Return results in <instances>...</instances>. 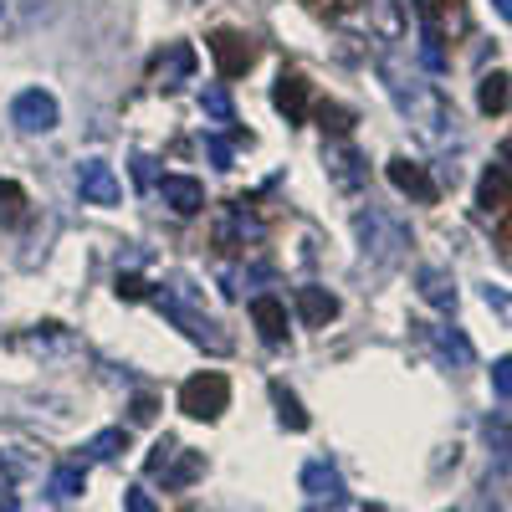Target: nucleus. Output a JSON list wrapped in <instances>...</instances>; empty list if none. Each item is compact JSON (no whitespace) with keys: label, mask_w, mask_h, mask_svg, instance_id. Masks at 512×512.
<instances>
[{"label":"nucleus","mask_w":512,"mask_h":512,"mask_svg":"<svg viewBox=\"0 0 512 512\" xmlns=\"http://www.w3.org/2000/svg\"><path fill=\"white\" fill-rule=\"evenodd\" d=\"M364 512H384V507H379V502H374V507H364Z\"/></svg>","instance_id":"36"},{"label":"nucleus","mask_w":512,"mask_h":512,"mask_svg":"<svg viewBox=\"0 0 512 512\" xmlns=\"http://www.w3.org/2000/svg\"><path fill=\"white\" fill-rule=\"evenodd\" d=\"M226 405H231V379L221 369H205V374L180 384V410L190 420H221Z\"/></svg>","instance_id":"4"},{"label":"nucleus","mask_w":512,"mask_h":512,"mask_svg":"<svg viewBox=\"0 0 512 512\" xmlns=\"http://www.w3.org/2000/svg\"><path fill=\"white\" fill-rule=\"evenodd\" d=\"M159 200L175 210V216H200L205 210V185L190 180V175H164L159 180Z\"/></svg>","instance_id":"9"},{"label":"nucleus","mask_w":512,"mask_h":512,"mask_svg":"<svg viewBox=\"0 0 512 512\" xmlns=\"http://www.w3.org/2000/svg\"><path fill=\"white\" fill-rule=\"evenodd\" d=\"M205 47H210V57H216V72H221V77H241V72L256 62V47H251L241 31H216Z\"/></svg>","instance_id":"6"},{"label":"nucleus","mask_w":512,"mask_h":512,"mask_svg":"<svg viewBox=\"0 0 512 512\" xmlns=\"http://www.w3.org/2000/svg\"><path fill=\"white\" fill-rule=\"evenodd\" d=\"M502 195H507V175H502V169H487V175H482V190H477V205L492 210Z\"/></svg>","instance_id":"25"},{"label":"nucleus","mask_w":512,"mask_h":512,"mask_svg":"<svg viewBox=\"0 0 512 512\" xmlns=\"http://www.w3.org/2000/svg\"><path fill=\"white\" fill-rule=\"evenodd\" d=\"M502 241H507V246H512V216H507V221H502Z\"/></svg>","instance_id":"35"},{"label":"nucleus","mask_w":512,"mask_h":512,"mask_svg":"<svg viewBox=\"0 0 512 512\" xmlns=\"http://www.w3.org/2000/svg\"><path fill=\"white\" fill-rule=\"evenodd\" d=\"M251 323H256V333H262L267 344H282V338H287V303L272 297V292L251 297Z\"/></svg>","instance_id":"13"},{"label":"nucleus","mask_w":512,"mask_h":512,"mask_svg":"<svg viewBox=\"0 0 512 512\" xmlns=\"http://www.w3.org/2000/svg\"><path fill=\"white\" fill-rule=\"evenodd\" d=\"M77 190H82V200H88V205H118L123 200V185L113 175V164H103V159H88V164L77 169Z\"/></svg>","instance_id":"7"},{"label":"nucleus","mask_w":512,"mask_h":512,"mask_svg":"<svg viewBox=\"0 0 512 512\" xmlns=\"http://www.w3.org/2000/svg\"><path fill=\"white\" fill-rule=\"evenodd\" d=\"M149 287L139 282V277H118V297H128V303H134V297H144Z\"/></svg>","instance_id":"31"},{"label":"nucleus","mask_w":512,"mask_h":512,"mask_svg":"<svg viewBox=\"0 0 512 512\" xmlns=\"http://www.w3.org/2000/svg\"><path fill=\"white\" fill-rule=\"evenodd\" d=\"M308 512H344V502H328V507H308Z\"/></svg>","instance_id":"34"},{"label":"nucleus","mask_w":512,"mask_h":512,"mask_svg":"<svg viewBox=\"0 0 512 512\" xmlns=\"http://www.w3.org/2000/svg\"><path fill=\"white\" fill-rule=\"evenodd\" d=\"M200 113H205L210 123H221V128H231V123H236V103H231V93L221 88V82L200 88Z\"/></svg>","instance_id":"19"},{"label":"nucleus","mask_w":512,"mask_h":512,"mask_svg":"<svg viewBox=\"0 0 512 512\" xmlns=\"http://www.w3.org/2000/svg\"><path fill=\"white\" fill-rule=\"evenodd\" d=\"M123 507H128V512H159V507H154V497H149V492H139V487H128V492H123Z\"/></svg>","instance_id":"30"},{"label":"nucleus","mask_w":512,"mask_h":512,"mask_svg":"<svg viewBox=\"0 0 512 512\" xmlns=\"http://www.w3.org/2000/svg\"><path fill=\"white\" fill-rule=\"evenodd\" d=\"M205 154H210V164H216V169H231V159H236L231 139H221V134H210V139H205Z\"/></svg>","instance_id":"26"},{"label":"nucleus","mask_w":512,"mask_h":512,"mask_svg":"<svg viewBox=\"0 0 512 512\" xmlns=\"http://www.w3.org/2000/svg\"><path fill=\"white\" fill-rule=\"evenodd\" d=\"M159 415V400L154 395H134V405H128V420H134V425H149Z\"/></svg>","instance_id":"29"},{"label":"nucleus","mask_w":512,"mask_h":512,"mask_svg":"<svg viewBox=\"0 0 512 512\" xmlns=\"http://www.w3.org/2000/svg\"><path fill=\"white\" fill-rule=\"evenodd\" d=\"M323 164H328V180H333L338 190H364V185H369V164H364L359 149H349V144H328V149H323Z\"/></svg>","instance_id":"8"},{"label":"nucleus","mask_w":512,"mask_h":512,"mask_svg":"<svg viewBox=\"0 0 512 512\" xmlns=\"http://www.w3.org/2000/svg\"><path fill=\"white\" fill-rule=\"evenodd\" d=\"M390 185H395L400 195L420 200V205L436 200V180L425 175V164H415V159H390Z\"/></svg>","instance_id":"11"},{"label":"nucleus","mask_w":512,"mask_h":512,"mask_svg":"<svg viewBox=\"0 0 512 512\" xmlns=\"http://www.w3.org/2000/svg\"><path fill=\"white\" fill-rule=\"evenodd\" d=\"M190 72H195V52L185 47V41H175V47L159 57V82H164V88H175V82H185Z\"/></svg>","instance_id":"16"},{"label":"nucleus","mask_w":512,"mask_h":512,"mask_svg":"<svg viewBox=\"0 0 512 512\" xmlns=\"http://www.w3.org/2000/svg\"><path fill=\"white\" fill-rule=\"evenodd\" d=\"M11 123L21 128V134H52V128H57V98H52V93H41V88L16 93V103H11Z\"/></svg>","instance_id":"5"},{"label":"nucleus","mask_w":512,"mask_h":512,"mask_svg":"<svg viewBox=\"0 0 512 512\" xmlns=\"http://www.w3.org/2000/svg\"><path fill=\"white\" fill-rule=\"evenodd\" d=\"M354 231H359V246H364V256L374 267H395L405 256V246H410V226L395 216V210H379V205L359 210Z\"/></svg>","instance_id":"2"},{"label":"nucleus","mask_w":512,"mask_h":512,"mask_svg":"<svg viewBox=\"0 0 512 512\" xmlns=\"http://www.w3.org/2000/svg\"><path fill=\"white\" fill-rule=\"evenodd\" d=\"M272 405H277V420L287 425V431H308V410H303V400H297L287 384H272Z\"/></svg>","instance_id":"21"},{"label":"nucleus","mask_w":512,"mask_h":512,"mask_svg":"<svg viewBox=\"0 0 512 512\" xmlns=\"http://www.w3.org/2000/svg\"><path fill=\"white\" fill-rule=\"evenodd\" d=\"M118 451H128V425H113V431H98L88 446H82V461H113Z\"/></svg>","instance_id":"20"},{"label":"nucleus","mask_w":512,"mask_h":512,"mask_svg":"<svg viewBox=\"0 0 512 512\" xmlns=\"http://www.w3.org/2000/svg\"><path fill=\"white\" fill-rule=\"evenodd\" d=\"M0 512H16V497H11L6 487H0Z\"/></svg>","instance_id":"33"},{"label":"nucleus","mask_w":512,"mask_h":512,"mask_svg":"<svg viewBox=\"0 0 512 512\" xmlns=\"http://www.w3.org/2000/svg\"><path fill=\"white\" fill-rule=\"evenodd\" d=\"M292 303H297V318H303V328H328L333 318H338V297L328 292V287H297V297H292Z\"/></svg>","instance_id":"10"},{"label":"nucleus","mask_w":512,"mask_h":512,"mask_svg":"<svg viewBox=\"0 0 512 512\" xmlns=\"http://www.w3.org/2000/svg\"><path fill=\"white\" fill-rule=\"evenodd\" d=\"M482 436H487V446L497 451V456H512V405L502 400V410H492L487 420H482Z\"/></svg>","instance_id":"18"},{"label":"nucleus","mask_w":512,"mask_h":512,"mask_svg":"<svg viewBox=\"0 0 512 512\" xmlns=\"http://www.w3.org/2000/svg\"><path fill=\"white\" fill-rule=\"evenodd\" d=\"M82 487H88V472H82V466H57L52 472V497L72 502V497H82Z\"/></svg>","instance_id":"23"},{"label":"nucleus","mask_w":512,"mask_h":512,"mask_svg":"<svg viewBox=\"0 0 512 512\" xmlns=\"http://www.w3.org/2000/svg\"><path fill=\"white\" fill-rule=\"evenodd\" d=\"M492 11H497L502 21H512V0H492Z\"/></svg>","instance_id":"32"},{"label":"nucleus","mask_w":512,"mask_h":512,"mask_svg":"<svg viewBox=\"0 0 512 512\" xmlns=\"http://www.w3.org/2000/svg\"><path fill=\"white\" fill-rule=\"evenodd\" d=\"M272 103L287 123H303L308 118V77L303 72H282L277 88H272Z\"/></svg>","instance_id":"12"},{"label":"nucleus","mask_w":512,"mask_h":512,"mask_svg":"<svg viewBox=\"0 0 512 512\" xmlns=\"http://www.w3.org/2000/svg\"><path fill=\"white\" fill-rule=\"evenodd\" d=\"M318 123H323V134H338V139H344L349 128H354V113L338 108V103H323V108H318Z\"/></svg>","instance_id":"24"},{"label":"nucleus","mask_w":512,"mask_h":512,"mask_svg":"<svg viewBox=\"0 0 512 512\" xmlns=\"http://www.w3.org/2000/svg\"><path fill=\"white\" fill-rule=\"evenodd\" d=\"M415 292H420L431 308H441V313L456 308V282H451V272H441V267H420V272H415Z\"/></svg>","instance_id":"14"},{"label":"nucleus","mask_w":512,"mask_h":512,"mask_svg":"<svg viewBox=\"0 0 512 512\" xmlns=\"http://www.w3.org/2000/svg\"><path fill=\"white\" fill-rule=\"evenodd\" d=\"M303 492L318 497V502H344V477H338L328 461H308L303 466Z\"/></svg>","instance_id":"15"},{"label":"nucleus","mask_w":512,"mask_h":512,"mask_svg":"<svg viewBox=\"0 0 512 512\" xmlns=\"http://www.w3.org/2000/svg\"><path fill=\"white\" fill-rule=\"evenodd\" d=\"M492 390H497V400L512 405V359H497L492 364Z\"/></svg>","instance_id":"27"},{"label":"nucleus","mask_w":512,"mask_h":512,"mask_svg":"<svg viewBox=\"0 0 512 512\" xmlns=\"http://www.w3.org/2000/svg\"><path fill=\"white\" fill-rule=\"evenodd\" d=\"M144 472H149L154 482H164V492H185V487L205 472V456L164 436V441H154V451H149V461H144Z\"/></svg>","instance_id":"3"},{"label":"nucleus","mask_w":512,"mask_h":512,"mask_svg":"<svg viewBox=\"0 0 512 512\" xmlns=\"http://www.w3.org/2000/svg\"><path fill=\"white\" fill-rule=\"evenodd\" d=\"M154 303H159V313H164L169 323H175V328L190 338V344H200V349H210V354H226V349H231V338L221 333V323L190 308V303H195L190 282H169V287L154 297Z\"/></svg>","instance_id":"1"},{"label":"nucleus","mask_w":512,"mask_h":512,"mask_svg":"<svg viewBox=\"0 0 512 512\" xmlns=\"http://www.w3.org/2000/svg\"><path fill=\"white\" fill-rule=\"evenodd\" d=\"M477 103H482V113H507V103H512V77H507V72H487L482 88H477Z\"/></svg>","instance_id":"17"},{"label":"nucleus","mask_w":512,"mask_h":512,"mask_svg":"<svg viewBox=\"0 0 512 512\" xmlns=\"http://www.w3.org/2000/svg\"><path fill=\"white\" fill-rule=\"evenodd\" d=\"M21 205H26L21 185L16 180H0V210H6V216H21Z\"/></svg>","instance_id":"28"},{"label":"nucleus","mask_w":512,"mask_h":512,"mask_svg":"<svg viewBox=\"0 0 512 512\" xmlns=\"http://www.w3.org/2000/svg\"><path fill=\"white\" fill-rule=\"evenodd\" d=\"M431 338H436V349H441L446 359H456V364H472V359H477L461 328H431Z\"/></svg>","instance_id":"22"}]
</instances>
